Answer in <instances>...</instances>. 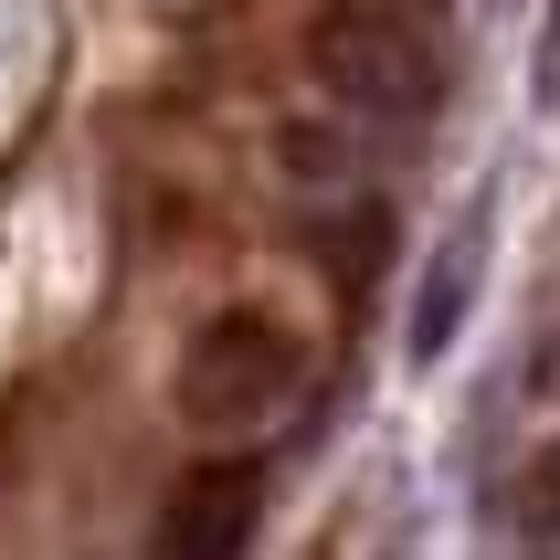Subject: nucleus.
I'll use <instances>...</instances> for the list:
<instances>
[{"label":"nucleus","instance_id":"7ed1b4c3","mask_svg":"<svg viewBox=\"0 0 560 560\" xmlns=\"http://www.w3.org/2000/svg\"><path fill=\"white\" fill-rule=\"evenodd\" d=\"M254 518H265V466L254 455H212L159 508V560H244Z\"/></svg>","mask_w":560,"mask_h":560},{"label":"nucleus","instance_id":"f257e3e1","mask_svg":"<svg viewBox=\"0 0 560 560\" xmlns=\"http://www.w3.org/2000/svg\"><path fill=\"white\" fill-rule=\"evenodd\" d=\"M296 392H307V349L265 307L201 317L190 349H180V371H170V402H180V423H201V434H254V423H276Z\"/></svg>","mask_w":560,"mask_h":560},{"label":"nucleus","instance_id":"423d86ee","mask_svg":"<svg viewBox=\"0 0 560 560\" xmlns=\"http://www.w3.org/2000/svg\"><path fill=\"white\" fill-rule=\"evenodd\" d=\"M518 529H529V539H550V550H560V444L518 466Z\"/></svg>","mask_w":560,"mask_h":560},{"label":"nucleus","instance_id":"6e6552de","mask_svg":"<svg viewBox=\"0 0 560 560\" xmlns=\"http://www.w3.org/2000/svg\"><path fill=\"white\" fill-rule=\"evenodd\" d=\"M371 11H392V22H412V32H434V11H444V0H371Z\"/></svg>","mask_w":560,"mask_h":560},{"label":"nucleus","instance_id":"20e7f679","mask_svg":"<svg viewBox=\"0 0 560 560\" xmlns=\"http://www.w3.org/2000/svg\"><path fill=\"white\" fill-rule=\"evenodd\" d=\"M476 285H487V201H466V222L444 233V254L423 265V285H412V360H444V349H455Z\"/></svg>","mask_w":560,"mask_h":560},{"label":"nucleus","instance_id":"39448f33","mask_svg":"<svg viewBox=\"0 0 560 560\" xmlns=\"http://www.w3.org/2000/svg\"><path fill=\"white\" fill-rule=\"evenodd\" d=\"M381 254H392V201H349V212L328 222V285H339V296H371Z\"/></svg>","mask_w":560,"mask_h":560},{"label":"nucleus","instance_id":"0eeeda50","mask_svg":"<svg viewBox=\"0 0 560 560\" xmlns=\"http://www.w3.org/2000/svg\"><path fill=\"white\" fill-rule=\"evenodd\" d=\"M539 95L560 106V0H550V32H539Z\"/></svg>","mask_w":560,"mask_h":560},{"label":"nucleus","instance_id":"f03ea898","mask_svg":"<svg viewBox=\"0 0 560 560\" xmlns=\"http://www.w3.org/2000/svg\"><path fill=\"white\" fill-rule=\"evenodd\" d=\"M307 74L339 95V106L381 117V127H423L444 95H455L434 32L392 22V11H371V0H328V11L307 22Z\"/></svg>","mask_w":560,"mask_h":560}]
</instances>
